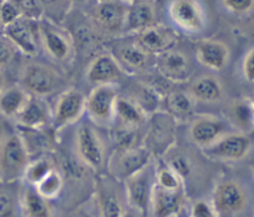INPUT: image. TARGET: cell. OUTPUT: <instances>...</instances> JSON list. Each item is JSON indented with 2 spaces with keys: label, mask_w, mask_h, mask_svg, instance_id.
Returning a JSON list of instances; mask_svg holds the SVG:
<instances>
[{
  "label": "cell",
  "mask_w": 254,
  "mask_h": 217,
  "mask_svg": "<svg viewBox=\"0 0 254 217\" xmlns=\"http://www.w3.org/2000/svg\"><path fill=\"white\" fill-rule=\"evenodd\" d=\"M20 86L31 96L45 98L63 88L64 79L51 66L30 62L21 71Z\"/></svg>",
  "instance_id": "cell-2"
},
{
  "label": "cell",
  "mask_w": 254,
  "mask_h": 217,
  "mask_svg": "<svg viewBox=\"0 0 254 217\" xmlns=\"http://www.w3.org/2000/svg\"><path fill=\"white\" fill-rule=\"evenodd\" d=\"M168 16L186 33H199L206 26V14L198 0H172L168 5Z\"/></svg>",
  "instance_id": "cell-13"
},
{
  "label": "cell",
  "mask_w": 254,
  "mask_h": 217,
  "mask_svg": "<svg viewBox=\"0 0 254 217\" xmlns=\"http://www.w3.org/2000/svg\"><path fill=\"white\" fill-rule=\"evenodd\" d=\"M72 5L74 4H77V5H85V4L89 3V0H71Z\"/></svg>",
  "instance_id": "cell-46"
},
{
  "label": "cell",
  "mask_w": 254,
  "mask_h": 217,
  "mask_svg": "<svg viewBox=\"0 0 254 217\" xmlns=\"http://www.w3.org/2000/svg\"><path fill=\"white\" fill-rule=\"evenodd\" d=\"M116 86H95L86 97V113L97 126H109L115 121V106L119 98Z\"/></svg>",
  "instance_id": "cell-12"
},
{
  "label": "cell",
  "mask_w": 254,
  "mask_h": 217,
  "mask_svg": "<svg viewBox=\"0 0 254 217\" xmlns=\"http://www.w3.org/2000/svg\"><path fill=\"white\" fill-rule=\"evenodd\" d=\"M251 102H252V107H253V111H254V96L251 98Z\"/></svg>",
  "instance_id": "cell-49"
},
{
  "label": "cell",
  "mask_w": 254,
  "mask_h": 217,
  "mask_svg": "<svg viewBox=\"0 0 254 217\" xmlns=\"http://www.w3.org/2000/svg\"><path fill=\"white\" fill-rule=\"evenodd\" d=\"M20 128L43 129L49 128L53 124V108L49 106L45 98L31 96L25 107L16 117Z\"/></svg>",
  "instance_id": "cell-19"
},
{
  "label": "cell",
  "mask_w": 254,
  "mask_h": 217,
  "mask_svg": "<svg viewBox=\"0 0 254 217\" xmlns=\"http://www.w3.org/2000/svg\"><path fill=\"white\" fill-rule=\"evenodd\" d=\"M30 154L20 134H8L0 144V181L16 182L23 179Z\"/></svg>",
  "instance_id": "cell-1"
},
{
  "label": "cell",
  "mask_w": 254,
  "mask_h": 217,
  "mask_svg": "<svg viewBox=\"0 0 254 217\" xmlns=\"http://www.w3.org/2000/svg\"><path fill=\"white\" fill-rule=\"evenodd\" d=\"M54 169H55V167H54L51 159L41 155V157L36 158V159H30L25 169V173H24L23 180L28 185L35 186L38 182H40Z\"/></svg>",
  "instance_id": "cell-32"
},
{
  "label": "cell",
  "mask_w": 254,
  "mask_h": 217,
  "mask_svg": "<svg viewBox=\"0 0 254 217\" xmlns=\"http://www.w3.org/2000/svg\"><path fill=\"white\" fill-rule=\"evenodd\" d=\"M229 48L218 40H202L196 46L197 61L212 71H222L229 61Z\"/></svg>",
  "instance_id": "cell-21"
},
{
  "label": "cell",
  "mask_w": 254,
  "mask_h": 217,
  "mask_svg": "<svg viewBox=\"0 0 254 217\" xmlns=\"http://www.w3.org/2000/svg\"><path fill=\"white\" fill-rule=\"evenodd\" d=\"M115 121L120 127L138 129L147 124L148 113L130 97L119 96L115 106Z\"/></svg>",
  "instance_id": "cell-24"
},
{
  "label": "cell",
  "mask_w": 254,
  "mask_h": 217,
  "mask_svg": "<svg viewBox=\"0 0 254 217\" xmlns=\"http://www.w3.org/2000/svg\"><path fill=\"white\" fill-rule=\"evenodd\" d=\"M21 16H23V14H21L18 4L14 0H1V3H0V18H1V23H3L4 28L18 20Z\"/></svg>",
  "instance_id": "cell-37"
},
{
  "label": "cell",
  "mask_w": 254,
  "mask_h": 217,
  "mask_svg": "<svg viewBox=\"0 0 254 217\" xmlns=\"http://www.w3.org/2000/svg\"><path fill=\"white\" fill-rule=\"evenodd\" d=\"M121 217H145V215L141 214V212H138L137 210L132 209V207L128 206V209H125L124 214H122Z\"/></svg>",
  "instance_id": "cell-43"
},
{
  "label": "cell",
  "mask_w": 254,
  "mask_h": 217,
  "mask_svg": "<svg viewBox=\"0 0 254 217\" xmlns=\"http://www.w3.org/2000/svg\"><path fill=\"white\" fill-rule=\"evenodd\" d=\"M188 92L194 101L202 103H216L224 97L223 85L213 75H203L194 80Z\"/></svg>",
  "instance_id": "cell-26"
},
{
  "label": "cell",
  "mask_w": 254,
  "mask_h": 217,
  "mask_svg": "<svg viewBox=\"0 0 254 217\" xmlns=\"http://www.w3.org/2000/svg\"><path fill=\"white\" fill-rule=\"evenodd\" d=\"M112 55L117 58L124 71H128L133 74L147 70L148 66L151 65V57H152V55L143 50L135 40L133 43L117 45V47L115 48V53Z\"/></svg>",
  "instance_id": "cell-22"
},
{
  "label": "cell",
  "mask_w": 254,
  "mask_h": 217,
  "mask_svg": "<svg viewBox=\"0 0 254 217\" xmlns=\"http://www.w3.org/2000/svg\"><path fill=\"white\" fill-rule=\"evenodd\" d=\"M212 206L218 217H238L248 207V194L236 180H223L214 187Z\"/></svg>",
  "instance_id": "cell-5"
},
{
  "label": "cell",
  "mask_w": 254,
  "mask_h": 217,
  "mask_svg": "<svg viewBox=\"0 0 254 217\" xmlns=\"http://www.w3.org/2000/svg\"><path fill=\"white\" fill-rule=\"evenodd\" d=\"M155 66L161 76L175 84L188 81L193 74V66L190 57L176 48L156 56Z\"/></svg>",
  "instance_id": "cell-16"
},
{
  "label": "cell",
  "mask_w": 254,
  "mask_h": 217,
  "mask_svg": "<svg viewBox=\"0 0 254 217\" xmlns=\"http://www.w3.org/2000/svg\"><path fill=\"white\" fill-rule=\"evenodd\" d=\"M156 185L166 190H183V179L165 163L156 167Z\"/></svg>",
  "instance_id": "cell-35"
},
{
  "label": "cell",
  "mask_w": 254,
  "mask_h": 217,
  "mask_svg": "<svg viewBox=\"0 0 254 217\" xmlns=\"http://www.w3.org/2000/svg\"><path fill=\"white\" fill-rule=\"evenodd\" d=\"M223 6L229 13L243 15L254 9V0H222Z\"/></svg>",
  "instance_id": "cell-40"
},
{
  "label": "cell",
  "mask_w": 254,
  "mask_h": 217,
  "mask_svg": "<svg viewBox=\"0 0 254 217\" xmlns=\"http://www.w3.org/2000/svg\"><path fill=\"white\" fill-rule=\"evenodd\" d=\"M0 3H1V0H0ZM4 30V26H3V23H1V18H0V33H3Z\"/></svg>",
  "instance_id": "cell-47"
},
{
  "label": "cell",
  "mask_w": 254,
  "mask_h": 217,
  "mask_svg": "<svg viewBox=\"0 0 254 217\" xmlns=\"http://www.w3.org/2000/svg\"><path fill=\"white\" fill-rule=\"evenodd\" d=\"M4 35L13 43L16 50L26 56H35L40 47L39 20L21 16L4 28Z\"/></svg>",
  "instance_id": "cell-14"
},
{
  "label": "cell",
  "mask_w": 254,
  "mask_h": 217,
  "mask_svg": "<svg viewBox=\"0 0 254 217\" xmlns=\"http://www.w3.org/2000/svg\"><path fill=\"white\" fill-rule=\"evenodd\" d=\"M97 207L101 217H121L125 209L120 195L110 184H101L97 190Z\"/></svg>",
  "instance_id": "cell-30"
},
{
  "label": "cell",
  "mask_w": 254,
  "mask_h": 217,
  "mask_svg": "<svg viewBox=\"0 0 254 217\" xmlns=\"http://www.w3.org/2000/svg\"><path fill=\"white\" fill-rule=\"evenodd\" d=\"M196 101L190 92L172 91L165 96V104L167 113L171 114L176 121H187L194 112Z\"/></svg>",
  "instance_id": "cell-29"
},
{
  "label": "cell",
  "mask_w": 254,
  "mask_h": 217,
  "mask_svg": "<svg viewBox=\"0 0 254 217\" xmlns=\"http://www.w3.org/2000/svg\"><path fill=\"white\" fill-rule=\"evenodd\" d=\"M133 36L136 43L152 56L175 48L178 41V34L172 28L162 24H155Z\"/></svg>",
  "instance_id": "cell-18"
},
{
  "label": "cell",
  "mask_w": 254,
  "mask_h": 217,
  "mask_svg": "<svg viewBox=\"0 0 254 217\" xmlns=\"http://www.w3.org/2000/svg\"><path fill=\"white\" fill-rule=\"evenodd\" d=\"M183 206L185 190H166L155 182L150 205L153 217H177Z\"/></svg>",
  "instance_id": "cell-20"
},
{
  "label": "cell",
  "mask_w": 254,
  "mask_h": 217,
  "mask_svg": "<svg viewBox=\"0 0 254 217\" xmlns=\"http://www.w3.org/2000/svg\"><path fill=\"white\" fill-rule=\"evenodd\" d=\"M125 71L112 53L97 55L86 70V80L94 86H116L124 79Z\"/></svg>",
  "instance_id": "cell-17"
},
{
  "label": "cell",
  "mask_w": 254,
  "mask_h": 217,
  "mask_svg": "<svg viewBox=\"0 0 254 217\" xmlns=\"http://www.w3.org/2000/svg\"><path fill=\"white\" fill-rule=\"evenodd\" d=\"M15 182L0 181V217H16L20 192L14 190Z\"/></svg>",
  "instance_id": "cell-31"
},
{
  "label": "cell",
  "mask_w": 254,
  "mask_h": 217,
  "mask_svg": "<svg viewBox=\"0 0 254 217\" xmlns=\"http://www.w3.org/2000/svg\"><path fill=\"white\" fill-rule=\"evenodd\" d=\"M166 164L170 168H172L183 180L192 172V163H190V158L186 154H183V153L172 154L168 158V160H166Z\"/></svg>",
  "instance_id": "cell-36"
},
{
  "label": "cell",
  "mask_w": 254,
  "mask_h": 217,
  "mask_svg": "<svg viewBox=\"0 0 254 217\" xmlns=\"http://www.w3.org/2000/svg\"><path fill=\"white\" fill-rule=\"evenodd\" d=\"M177 121L167 112L155 113L148 117L147 131L145 135V147L151 153L166 154L175 143Z\"/></svg>",
  "instance_id": "cell-10"
},
{
  "label": "cell",
  "mask_w": 254,
  "mask_h": 217,
  "mask_svg": "<svg viewBox=\"0 0 254 217\" xmlns=\"http://www.w3.org/2000/svg\"><path fill=\"white\" fill-rule=\"evenodd\" d=\"M29 98H30V94L20 85L6 87L0 93V114L6 118L16 119Z\"/></svg>",
  "instance_id": "cell-28"
},
{
  "label": "cell",
  "mask_w": 254,
  "mask_h": 217,
  "mask_svg": "<svg viewBox=\"0 0 254 217\" xmlns=\"http://www.w3.org/2000/svg\"><path fill=\"white\" fill-rule=\"evenodd\" d=\"M16 51L18 50L13 43L4 35V33H0V70L10 65L15 57Z\"/></svg>",
  "instance_id": "cell-39"
},
{
  "label": "cell",
  "mask_w": 254,
  "mask_h": 217,
  "mask_svg": "<svg viewBox=\"0 0 254 217\" xmlns=\"http://www.w3.org/2000/svg\"><path fill=\"white\" fill-rule=\"evenodd\" d=\"M252 141L248 134L228 131L209 147L202 149L208 159L218 162H239L248 155Z\"/></svg>",
  "instance_id": "cell-11"
},
{
  "label": "cell",
  "mask_w": 254,
  "mask_h": 217,
  "mask_svg": "<svg viewBox=\"0 0 254 217\" xmlns=\"http://www.w3.org/2000/svg\"><path fill=\"white\" fill-rule=\"evenodd\" d=\"M190 217H218V215L212 204L204 200H197L190 206Z\"/></svg>",
  "instance_id": "cell-41"
},
{
  "label": "cell",
  "mask_w": 254,
  "mask_h": 217,
  "mask_svg": "<svg viewBox=\"0 0 254 217\" xmlns=\"http://www.w3.org/2000/svg\"><path fill=\"white\" fill-rule=\"evenodd\" d=\"M40 47L56 62H67L74 53V43L66 31L58 28V24L50 20H39Z\"/></svg>",
  "instance_id": "cell-9"
},
{
  "label": "cell",
  "mask_w": 254,
  "mask_h": 217,
  "mask_svg": "<svg viewBox=\"0 0 254 217\" xmlns=\"http://www.w3.org/2000/svg\"><path fill=\"white\" fill-rule=\"evenodd\" d=\"M19 209L24 217H53L49 200L41 196L31 185L20 191Z\"/></svg>",
  "instance_id": "cell-27"
},
{
  "label": "cell",
  "mask_w": 254,
  "mask_h": 217,
  "mask_svg": "<svg viewBox=\"0 0 254 217\" xmlns=\"http://www.w3.org/2000/svg\"><path fill=\"white\" fill-rule=\"evenodd\" d=\"M228 122L219 117L213 114H201L192 121L188 129V135L194 145L204 149L228 133Z\"/></svg>",
  "instance_id": "cell-15"
},
{
  "label": "cell",
  "mask_w": 254,
  "mask_h": 217,
  "mask_svg": "<svg viewBox=\"0 0 254 217\" xmlns=\"http://www.w3.org/2000/svg\"><path fill=\"white\" fill-rule=\"evenodd\" d=\"M128 4L126 0H99L90 10V20L97 33L106 36L125 34Z\"/></svg>",
  "instance_id": "cell-3"
},
{
  "label": "cell",
  "mask_w": 254,
  "mask_h": 217,
  "mask_svg": "<svg viewBox=\"0 0 254 217\" xmlns=\"http://www.w3.org/2000/svg\"><path fill=\"white\" fill-rule=\"evenodd\" d=\"M242 71L244 79L251 84H254V47H252L244 56Z\"/></svg>",
  "instance_id": "cell-42"
},
{
  "label": "cell",
  "mask_w": 254,
  "mask_h": 217,
  "mask_svg": "<svg viewBox=\"0 0 254 217\" xmlns=\"http://www.w3.org/2000/svg\"><path fill=\"white\" fill-rule=\"evenodd\" d=\"M224 114L229 126L237 131L249 134L254 129V111L251 98L232 99L226 107Z\"/></svg>",
  "instance_id": "cell-25"
},
{
  "label": "cell",
  "mask_w": 254,
  "mask_h": 217,
  "mask_svg": "<svg viewBox=\"0 0 254 217\" xmlns=\"http://www.w3.org/2000/svg\"><path fill=\"white\" fill-rule=\"evenodd\" d=\"M75 147L77 157L87 168L94 170L101 169L105 163L104 141L91 123L82 122L77 127Z\"/></svg>",
  "instance_id": "cell-8"
},
{
  "label": "cell",
  "mask_w": 254,
  "mask_h": 217,
  "mask_svg": "<svg viewBox=\"0 0 254 217\" xmlns=\"http://www.w3.org/2000/svg\"><path fill=\"white\" fill-rule=\"evenodd\" d=\"M86 111V96L77 88L60 92L53 107L54 130H61L80 121Z\"/></svg>",
  "instance_id": "cell-7"
},
{
  "label": "cell",
  "mask_w": 254,
  "mask_h": 217,
  "mask_svg": "<svg viewBox=\"0 0 254 217\" xmlns=\"http://www.w3.org/2000/svg\"><path fill=\"white\" fill-rule=\"evenodd\" d=\"M156 23V10L153 4L150 0L135 1L128 4L126 15V24H125V34L136 35L140 31L155 25Z\"/></svg>",
  "instance_id": "cell-23"
},
{
  "label": "cell",
  "mask_w": 254,
  "mask_h": 217,
  "mask_svg": "<svg viewBox=\"0 0 254 217\" xmlns=\"http://www.w3.org/2000/svg\"><path fill=\"white\" fill-rule=\"evenodd\" d=\"M18 4L23 16L34 20H40L43 18V6L40 0H14Z\"/></svg>",
  "instance_id": "cell-38"
},
{
  "label": "cell",
  "mask_w": 254,
  "mask_h": 217,
  "mask_svg": "<svg viewBox=\"0 0 254 217\" xmlns=\"http://www.w3.org/2000/svg\"><path fill=\"white\" fill-rule=\"evenodd\" d=\"M34 187L45 199H56L60 195V192L63 191L64 177L60 174V172H58V169H54Z\"/></svg>",
  "instance_id": "cell-33"
},
{
  "label": "cell",
  "mask_w": 254,
  "mask_h": 217,
  "mask_svg": "<svg viewBox=\"0 0 254 217\" xmlns=\"http://www.w3.org/2000/svg\"><path fill=\"white\" fill-rule=\"evenodd\" d=\"M97 1H99V0H97Z\"/></svg>",
  "instance_id": "cell-51"
},
{
  "label": "cell",
  "mask_w": 254,
  "mask_h": 217,
  "mask_svg": "<svg viewBox=\"0 0 254 217\" xmlns=\"http://www.w3.org/2000/svg\"><path fill=\"white\" fill-rule=\"evenodd\" d=\"M156 182V168L148 164L124 181L125 195L128 206L146 216L150 211L151 197Z\"/></svg>",
  "instance_id": "cell-6"
},
{
  "label": "cell",
  "mask_w": 254,
  "mask_h": 217,
  "mask_svg": "<svg viewBox=\"0 0 254 217\" xmlns=\"http://www.w3.org/2000/svg\"><path fill=\"white\" fill-rule=\"evenodd\" d=\"M253 175H254V167H253Z\"/></svg>",
  "instance_id": "cell-50"
},
{
  "label": "cell",
  "mask_w": 254,
  "mask_h": 217,
  "mask_svg": "<svg viewBox=\"0 0 254 217\" xmlns=\"http://www.w3.org/2000/svg\"><path fill=\"white\" fill-rule=\"evenodd\" d=\"M40 3L44 15L55 24L63 23L72 6L71 0H40Z\"/></svg>",
  "instance_id": "cell-34"
},
{
  "label": "cell",
  "mask_w": 254,
  "mask_h": 217,
  "mask_svg": "<svg viewBox=\"0 0 254 217\" xmlns=\"http://www.w3.org/2000/svg\"><path fill=\"white\" fill-rule=\"evenodd\" d=\"M8 135V134L5 133V129H4V127L0 124V144H1V141L5 139V136Z\"/></svg>",
  "instance_id": "cell-45"
},
{
  "label": "cell",
  "mask_w": 254,
  "mask_h": 217,
  "mask_svg": "<svg viewBox=\"0 0 254 217\" xmlns=\"http://www.w3.org/2000/svg\"><path fill=\"white\" fill-rule=\"evenodd\" d=\"M6 88V80L5 76L1 74V71H0V93Z\"/></svg>",
  "instance_id": "cell-44"
},
{
  "label": "cell",
  "mask_w": 254,
  "mask_h": 217,
  "mask_svg": "<svg viewBox=\"0 0 254 217\" xmlns=\"http://www.w3.org/2000/svg\"><path fill=\"white\" fill-rule=\"evenodd\" d=\"M152 159V153L145 145L116 148L107 162V169L114 179L125 181L127 177L136 174L147 167Z\"/></svg>",
  "instance_id": "cell-4"
},
{
  "label": "cell",
  "mask_w": 254,
  "mask_h": 217,
  "mask_svg": "<svg viewBox=\"0 0 254 217\" xmlns=\"http://www.w3.org/2000/svg\"><path fill=\"white\" fill-rule=\"evenodd\" d=\"M127 3H135V1H142V0H126Z\"/></svg>",
  "instance_id": "cell-48"
}]
</instances>
